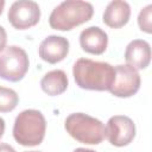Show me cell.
I'll use <instances>...</instances> for the list:
<instances>
[{
    "label": "cell",
    "instance_id": "obj_14",
    "mask_svg": "<svg viewBox=\"0 0 152 152\" xmlns=\"http://www.w3.org/2000/svg\"><path fill=\"white\" fill-rule=\"evenodd\" d=\"M19 102L18 94L6 87H0V113L12 112Z\"/></svg>",
    "mask_w": 152,
    "mask_h": 152
},
{
    "label": "cell",
    "instance_id": "obj_18",
    "mask_svg": "<svg viewBox=\"0 0 152 152\" xmlns=\"http://www.w3.org/2000/svg\"><path fill=\"white\" fill-rule=\"evenodd\" d=\"M4 132H5V120L2 118H0V139L4 135Z\"/></svg>",
    "mask_w": 152,
    "mask_h": 152
},
{
    "label": "cell",
    "instance_id": "obj_2",
    "mask_svg": "<svg viewBox=\"0 0 152 152\" xmlns=\"http://www.w3.org/2000/svg\"><path fill=\"white\" fill-rule=\"evenodd\" d=\"M94 8L90 2L82 0H66L55 7L49 17V24L53 30L70 31L91 19Z\"/></svg>",
    "mask_w": 152,
    "mask_h": 152
},
{
    "label": "cell",
    "instance_id": "obj_19",
    "mask_svg": "<svg viewBox=\"0 0 152 152\" xmlns=\"http://www.w3.org/2000/svg\"><path fill=\"white\" fill-rule=\"evenodd\" d=\"M74 152H96V151L90 150V148H83V147H78V148L74 150Z\"/></svg>",
    "mask_w": 152,
    "mask_h": 152
},
{
    "label": "cell",
    "instance_id": "obj_1",
    "mask_svg": "<svg viewBox=\"0 0 152 152\" xmlns=\"http://www.w3.org/2000/svg\"><path fill=\"white\" fill-rule=\"evenodd\" d=\"M72 75L76 84L82 89L109 91L114 82L115 69L106 62L80 58L74 64Z\"/></svg>",
    "mask_w": 152,
    "mask_h": 152
},
{
    "label": "cell",
    "instance_id": "obj_8",
    "mask_svg": "<svg viewBox=\"0 0 152 152\" xmlns=\"http://www.w3.org/2000/svg\"><path fill=\"white\" fill-rule=\"evenodd\" d=\"M114 69L115 77L109 93L116 97H131L137 94L141 83L138 70L127 64L116 65Z\"/></svg>",
    "mask_w": 152,
    "mask_h": 152
},
{
    "label": "cell",
    "instance_id": "obj_4",
    "mask_svg": "<svg viewBox=\"0 0 152 152\" xmlns=\"http://www.w3.org/2000/svg\"><path fill=\"white\" fill-rule=\"evenodd\" d=\"M64 128L71 138L82 144L97 145L104 139L103 124L84 113H72L66 116Z\"/></svg>",
    "mask_w": 152,
    "mask_h": 152
},
{
    "label": "cell",
    "instance_id": "obj_11",
    "mask_svg": "<svg viewBox=\"0 0 152 152\" xmlns=\"http://www.w3.org/2000/svg\"><path fill=\"white\" fill-rule=\"evenodd\" d=\"M125 59L127 65L134 68L135 70L146 69L151 61V46L146 40L134 39L132 40L125 50Z\"/></svg>",
    "mask_w": 152,
    "mask_h": 152
},
{
    "label": "cell",
    "instance_id": "obj_21",
    "mask_svg": "<svg viewBox=\"0 0 152 152\" xmlns=\"http://www.w3.org/2000/svg\"><path fill=\"white\" fill-rule=\"evenodd\" d=\"M26 152H40V151H26Z\"/></svg>",
    "mask_w": 152,
    "mask_h": 152
},
{
    "label": "cell",
    "instance_id": "obj_20",
    "mask_svg": "<svg viewBox=\"0 0 152 152\" xmlns=\"http://www.w3.org/2000/svg\"><path fill=\"white\" fill-rule=\"evenodd\" d=\"M4 7H5V1H4V0H0V14H1L2 11H4Z\"/></svg>",
    "mask_w": 152,
    "mask_h": 152
},
{
    "label": "cell",
    "instance_id": "obj_6",
    "mask_svg": "<svg viewBox=\"0 0 152 152\" xmlns=\"http://www.w3.org/2000/svg\"><path fill=\"white\" fill-rule=\"evenodd\" d=\"M8 21L17 30H26L38 24L40 19V8L37 2L31 0L14 1L7 14Z\"/></svg>",
    "mask_w": 152,
    "mask_h": 152
},
{
    "label": "cell",
    "instance_id": "obj_16",
    "mask_svg": "<svg viewBox=\"0 0 152 152\" xmlns=\"http://www.w3.org/2000/svg\"><path fill=\"white\" fill-rule=\"evenodd\" d=\"M7 43V33L2 26H0V52H2L6 48Z\"/></svg>",
    "mask_w": 152,
    "mask_h": 152
},
{
    "label": "cell",
    "instance_id": "obj_10",
    "mask_svg": "<svg viewBox=\"0 0 152 152\" xmlns=\"http://www.w3.org/2000/svg\"><path fill=\"white\" fill-rule=\"evenodd\" d=\"M80 45L88 53L102 55L108 45V36L99 26H89L81 32Z\"/></svg>",
    "mask_w": 152,
    "mask_h": 152
},
{
    "label": "cell",
    "instance_id": "obj_13",
    "mask_svg": "<svg viewBox=\"0 0 152 152\" xmlns=\"http://www.w3.org/2000/svg\"><path fill=\"white\" fill-rule=\"evenodd\" d=\"M68 83L69 82L66 74L59 69L46 72L40 80L42 90L50 96H57L63 94L68 88Z\"/></svg>",
    "mask_w": 152,
    "mask_h": 152
},
{
    "label": "cell",
    "instance_id": "obj_7",
    "mask_svg": "<svg viewBox=\"0 0 152 152\" xmlns=\"http://www.w3.org/2000/svg\"><path fill=\"white\" fill-rule=\"evenodd\" d=\"M135 137V125L126 115H114L109 118L104 127V138L116 147L127 146Z\"/></svg>",
    "mask_w": 152,
    "mask_h": 152
},
{
    "label": "cell",
    "instance_id": "obj_5",
    "mask_svg": "<svg viewBox=\"0 0 152 152\" xmlns=\"http://www.w3.org/2000/svg\"><path fill=\"white\" fill-rule=\"evenodd\" d=\"M28 66L26 51L17 45H11L0 53V77L6 81L19 82L26 75Z\"/></svg>",
    "mask_w": 152,
    "mask_h": 152
},
{
    "label": "cell",
    "instance_id": "obj_9",
    "mask_svg": "<svg viewBox=\"0 0 152 152\" xmlns=\"http://www.w3.org/2000/svg\"><path fill=\"white\" fill-rule=\"evenodd\" d=\"M68 53L69 40L62 36H48L39 45V57L50 64L63 61Z\"/></svg>",
    "mask_w": 152,
    "mask_h": 152
},
{
    "label": "cell",
    "instance_id": "obj_3",
    "mask_svg": "<svg viewBox=\"0 0 152 152\" xmlns=\"http://www.w3.org/2000/svg\"><path fill=\"white\" fill-rule=\"evenodd\" d=\"M46 121L37 109H25L18 114L13 125V137L23 146H37L45 137Z\"/></svg>",
    "mask_w": 152,
    "mask_h": 152
},
{
    "label": "cell",
    "instance_id": "obj_17",
    "mask_svg": "<svg viewBox=\"0 0 152 152\" xmlns=\"http://www.w3.org/2000/svg\"><path fill=\"white\" fill-rule=\"evenodd\" d=\"M0 152H15V150L6 142H0Z\"/></svg>",
    "mask_w": 152,
    "mask_h": 152
},
{
    "label": "cell",
    "instance_id": "obj_15",
    "mask_svg": "<svg viewBox=\"0 0 152 152\" xmlns=\"http://www.w3.org/2000/svg\"><path fill=\"white\" fill-rule=\"evenodd\" d=\"M151 14H152V5H147L145 6L139 15H138V25L140 27L141 31L146 32V33H151L152 32V20H151Z\"/></svg>",
    "mask_w": 152,
    "mask_h": 152
},
{
    "label": "cell",
    "instance_id": "obj_12",
    "mask_svg": "<svg viewBox=\"0 0 152 152\" xmlns=\"http://www.w3.org/2000/svg\"><path fill=\"white\" fill-rule=\"evenodd\" d=\"M131 17V7L128 2L122 0L110 1L102 15L103 23L112 28H120L125 26Z\"/></svg>",
    "mask_w": 152,
    "mask_h": 152
}]
</instances>
